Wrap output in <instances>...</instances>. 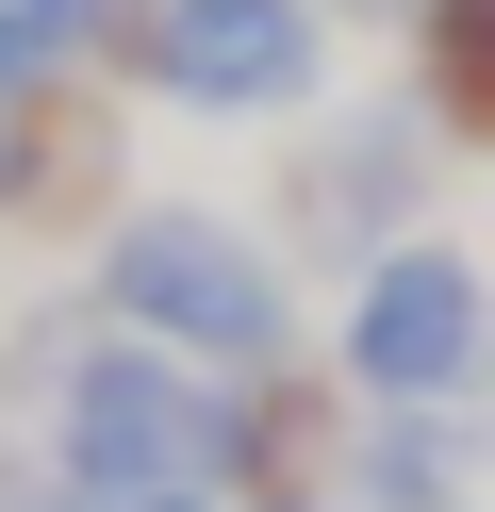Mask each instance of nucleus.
Listing matches in <instances>:
<instances>
[{"label":"nucleus","instance_id":"obj_1","mask_svg":"<svg viewBox=\"0 0 495 512\" xmlns=\"http://www.w3.org/2000/svg\"><path fill=\"white\" fill-rule=\"evenodd\" d=\"M83 298H99V331L182 347V364H215V380L297 364V265L248 215H215V199H132L116 232L83 248Z\"/></svg>","mask_w":495,"mask_h":512},{"label":"nucleus","instance_id":"obj_2","mask_svg":"<svg viewBox=\"0 0 495 512\" xmlns=\"http://www.w3.org/2000/svg\"><path fill=\"white\" fill-rule=\"evenodd\" d=\"M33 446H50L83 496H248V380L99 331L83 364H66V397L33 413Z\"/></svg>","mask_w":495,"mask_h":512},{"label":"nucleus","instance_id":"obj_3","mask_svg":"<svg viewBox=\"0 0 495 512\" xmlns=\"http://www.w3.org/2000/svg\"><path fill=\"white\" fill-rule=\"evenodd\" d=\"M429 182H446V133L413 116V83L396 100H314L281 116V199H264V248L281 265H380V248L429 232Z\"/></svg>","mask_w":495,"mask_h":512},{"label":"nucleus","instance_id":"obj_4","mask_svg":"<svg viewBox=\"0 0 495 512\" xmlns=\"http://www.w3.org/2000/svg\"><path fill=\"white\" fill-rule=\"evenodd\" d=\"M330 380H347L363 413H479V380H495V281H479V248H446V232L380 248V265L347 281Z\"/></svg>","mask_w":495,"mask_h":512},{"label":"nucleus","instance_id":"obj_5","mask_svg":"<svg viewBox=\"0 0 495 512\" xmlns=\"http://www.w3.org/2000/svg\"><path fill=\"white\" fill-rule=\"evenodd\" d=\"M132 100H165V116H314L330 100V17L314 0H149Z\"/></svg>","mask_w":495,"mask_h":512},{"label":"nucleus","instance_id":"obj_6","mask_svg":"<svg viewBox=\"0 0 495 512\" xmlns=\"http://www.w3.org/2000/svg\"><path fill=\"white\" fill-rule=\"evenodd\" d=\"M116 100L132 83H33L0 100V232L17 248H66V232H116Z\"/></svg>","mask_w":495,"mask_h":512},{"label":"nucleus","instance_id":"obj_7","mask_svg":"<svg viewBox=\"0 0 495 512\" xmlns=\"http://www.w3.org/2000/svg\"><path fill=\"white\" fill-rule=\"evenodd\" d=\"M330 496H347V512H479V496H495L479 413H363Z\"/></svg>","mask_w":495,"mask_h":512},{"label":"nucleus","instance_id":"obj_8","mask_svg":"<svg viewBox=\"0 0 495 512\" xmlns=\"http://www.w3.org/2000/svg\"><path fill=\"white\" fill-rule=\"evenodd\" d=\"M413 116L446 149H495V0H413Z\"/></svg>","mask_w":495,"mask_h":512},{"label":"nucleus","instance_id":"obj_9","mask_svg":"<svg viewBox=\"0 0 495 512\" xmlns=\"http://www.w3.org/2000/svg\"><path fill=\"white\" fill-rule=\"evenodd\" d=\"M0 512H83V479H66L33 430H0Z\"/></svg>","mask_w":495,"mask_h":512},{"label":"nucleus","instance_id":"obj_10","mask_svg":"<svg viewBox=\"0 0 495 512\" xmlns=\"http://www.w3.org/2000/svg\"><path fill=\"white\" fill-rule=\"evenodd\" d=\"M83 512H231V496H83Z\"/></svg>","mask_w":495,"mask_h":512},{"label":"nucleus","instance_id":"obj_11","mask_svg":"<svg viewBox=\"0 0 495 512\" xmlns=\"http://www.w3.org/2000/svg\"><path fill=\"white\" fill-rule=\"evenodd\" d=\"M314 17H380V34H396V17H413V0H314Z\"/></svg>","mask_w":495,"mask_h":512},{"label":"nucleus","instance_id":"obj_12","mask_svg":"<svg viewBox=\"0 0 495 512\" xmlns=\"http://www.w3.org/2000/svg\"><path fill=\"white\" fill-rule=\"evenodd\" d=\"M231 512H347V496H231Z\"/></svg>","mask_w":495,"mask_h":512},{"label":"nucleus","instance_id":"obj_13","mask_svg":"<svg viewBox=\"0 0 495 512\" xmlns=\"http://www.w3.org/2000/svg\"><path fill=\"white\" fill-rule=\"evenodd\" d=\"M479 463H495V380H479Z\"/></svg>","mask_w":495,"mask_h":512}]
</instances>
